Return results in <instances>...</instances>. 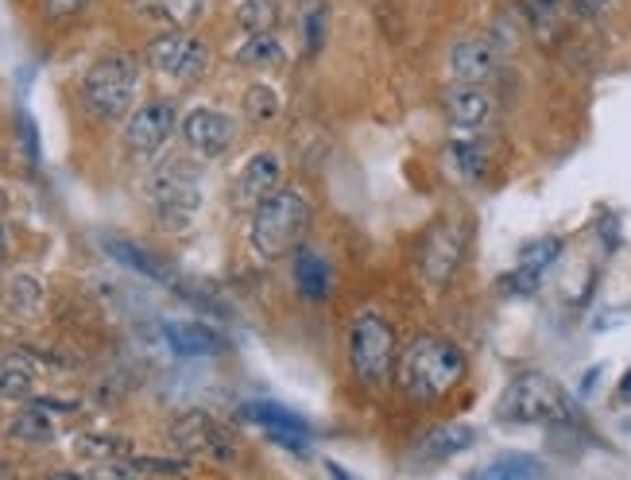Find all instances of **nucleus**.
<instances>
[{"label": "nucleus", "mask_w": 631, "mask_h": 480, "mask_svg": "<svg viewBox=\"0 0 631 480\" xmlns=\"http://www.w3.org/2000/svg\"><path fill=\"white\" fill-rule=\"evenodd\" d=\"M465 353L446 337H415L399 365V391L411 404H438L465 380Z\"/></svg>", "instance_id": "1"}, {"label": "nucleus", "mask_w": 631, "mask_h": 480, "mask_svg": "<svg viewBox=\"0 0 631 480\" xmlns=\"http://www.w3.org/2000/svg\"><path fill=\"white\" fill-rule=\"evenodd\" d=\"M500 419L511 427H558L573 419V404L562 391V384L550 380L547 372H519L508 384L500 399Z\"/></svg>", "instance_id": "2"}, {"label": "nucleus", "mask_w": 631, "mask_h": 480, "mask_svg": "<svg viewBox=\"0 0 631 480\" xmlns=\"http://www.w3.org/2000/svg\"><path fill=\"white\" fill-rule=\"evenodd\" d=\"M311 229V202L303 191H275L264 206L252 214V248L264 259H279L303 248Z\"/></svg>", "instance_id": "3"}, {"label": "nucleus", "mask_w": 631, "mask_h": 480, "mask_svg": "<svg viewBox=\"0 0 631 480\" xmlns=\"http://www.w3.org/2000/svg\"><path fill=\"white\" fill-rule=\"evenodd\" d=\"M391 360H396V329L380 314H360L349 329V365L357 380L373 391L388 388Z\"/></svg>", "instance_id": "4"}, {"label": "nucleus", "mask_w": 631, "mask_h": 480, "mask_svg": "<svg viewBox=\"0 0 631 480\" xmlns=\"http://www.w3.org/2000/svg\"><path fill=\"white\" fill-rule=\"evenodd\" d=\"M136 62L129 54H105L101 62H93L90 74L82 82V98L90 105L93 116L101 121H116L132 109V98H136Z\"/></svg>", "instance_id": "5"}, {"label": "nucleus", "mask_w": 631, "mask_h": 480, "mask_svg": "<svg viewBox=\"0 0 631 480\" xmlns=\"http://www.w3.org/2000/svg\"><path fill=\"white\" fill-rule=\"evenodd\" d=\"M147 62H152L163 78H171V82L191 85L206 74L210 51L202 39L186 35V31H167V35H155L152 43H147Z\"/></svg>", "instance_id": "6"}, {"label": "nucleus", "mask_w": 631, "mask_h": 480, "mask_svg": "<svg viewBox=\"0 0 631 480\" xmlns=\"http://www.w3.org/2000/svg\"><path fill=\"white\" fill-rule=\"evenodd\" d=\"M175 132V105L171 101H147L124 124V144L132 155H155Z\"/></svg>", "instance_id": "7"}, {"label": "nucleus", "mask_w": 631, "mask_h": 480, "mask_svg": "<svg viewBox=\"0 0 631 480\" xmlns=\"http://www.w3.org/2000/svg\"><path fill=\"white\" fill-rule=\"evenodd\" d=\"M461 256H465V225L449 217V222L434 225V233L423 244V275L434 287H446L454 279Z\"/></svg>", "instance_id": "8"}, {"label": "nucleus", "mask_w": 631, "mask_h": 480, "mask_svg": "<svg viewBox=\"0 0 631 480\" xmlns=\"http://www.w3.org/2000/svg\"><path fill=\"white\" fill-rule=\"evenodd\" d=\"M279 178H283V160L275 152H256L248 163L241 167L233 186V206L236 210H252L256 214L275 191H279Z\"/></svg>", "instance_id": "9"}, {"label": "nucleus", "mask_w": 631, "mask_h": 480, "mask_svg": "<svg viewBox=\"0 0 631 480\" xmlns=\"http://www.w3.org/2000/svg\"><path fill=\"white\" fill-rule=\"evenodd\" d=\"M171 438L183 453H206L213 461H228L233 458V442L228 435L217 427V419H210L206 411H186L175 419L171 427Z\"/></svg>", "instance_id": "10"}, {"label": "nucleus", "mask_w": 631, "mask_h": 480, "mask_svg": "<svg viewBox=\"0 0 631 480\" xmlns=\"http://www.w3.org/2000/svg\"><path fill=\"white\" fill-rule=\"evenodd\" d=\"M183 136L199 155L217 160V155H225L228 147H233L236 121L228 113H221V109H194V113H186V121H183Z\"/></svg>", "instance_id": "11"}, {"label": "nucleus", "mask_w": 631, "mask_h": 480, "mask_svg": "<svg viewBox=\"0 0 631 480\" xmlns=\"http://www.w3.org/2000/svg\"><path fill=\"white\" fill-rule=\"evenodd\" d=\"M244 419H252L267 438H275L279 446H287L291 453L311 450V427H306L295 411H287V407H279V404H248V407H244Z\"/></svg>", "instance_id": "12"}, {"label": "nucleus", "mask_w": 631, "mask_h": 480, "mask_svg": "<svg viewBox=\"0 0 631 480\" xmlns=\"http://www.w3.org/2000/svg\"><path fill=\"white\" fill-rule=\"evenodd\" d=\"M152 194L163 214H183V217H191L202 202L199 178H194V171L186 167V163H167V167L152 178Z\"/></svg>", "instance_id": "13"}, {"label": "nucleus", "mask_w": 631, "mask_h": 480, "mask_svg": "<svg viewBox=\"0 0 631 480\" xmlns=\"http://www.w3.org/2000/svg\"><path fill=\"white\" fill-rule=\"evenodd\" d=\"M496 62H500V51H496L488 39H461V43H454V51H449V70H454V78L465 85L488 82V78L496 74Z\"/></svg>", "instance_id": "14"}, {"label": "nucleus", "mask_w": 631, "mask_h": 480, "mask_svg": "<svg viewBox=\"0 0 631 480\" xmlns=\"http://www.w3.org/2000/svg\"><path fill=\"white\" fill-rule=\"evenodd\" d=\"M496 113V101L480 85H457L446 93V116L457 129H485Z\"/></svg>", "instance_id": "15"}, {"label": "nucleus", "mask_w": 631, "mask_h": 480, "mask_svg": "<svg viewBox=\"0 0 631 480\" xmlns=\"http://www.w3.org/2000/svg\"><path fill=\"white\" fill-rule=\"evenodd\" d=\"M295 287L306 303H326L329 290H334V272L314 248L295 252Z\"/></svg>", "instance_id": "16"}, {"label": "nucleus", "mask_w": 631, "mask_h": 480, "mask_svg": "<svg viewBox=\"0 0 631 480\" xmlns=\"http://www.w3.org/2000/svg\"><path fill=\"white\" fill-rule=\"evenodd\" d=\"M163 337H167V345L179 357H213V353L225 349V341L210 326H202V321H167Z\"/></svg>", "instance_id": "17"}, {"label": "nucleus", "mask_w": 631, "mask_h": 480, "mask_svg": "<svg viewBox=\"0 0 631 480\" xmlns=\"http://www.w3.org/2000/svg\"><path fill=\"white\" fill-rule=\"evenodd\" d=\"M132 4H136V12H144L147 20L171 23L175 31H183L206 16L210 0H132Z\"/></svg>", "instance_id": "18"}, {"label": "nucleus", "mask_w": 631, "mask_h": 480, "mask_svg": "<svg viewBox=\"0 0 631 480\" xmlns=\"http://www.w3.org/2000/svg\"><path fill=\"white\" fill-rule=\"evenodd\" d=\"M472 442H477V430L465 427V422H449V427H438L423 438L419 458L423 461H446V458H454V453H465Z\"/></svg>", "instance_id": "19"}, {"label": "nucleus", "mask_w": 631, "mask_h": 480, "mask_svg": "<svg viewBox=\"0 0 631 480\" xmlns=\"http://www.w3.org/2000/svg\"><path fill=\"white\" fill-rule=\"evenodd\" d=\"M101 244H105V252H109V256H113L116 264H124V267H129V272L147 275V279H155V283H171V275L160 267V259H155L152 252H144V248H140V244H132V241H124V237H105Z\"/></svg>", "instance_id": "20"}, {"label": "nucleus", "mask_w": 631, "mask_h": 480, "mask_svg": "<svg viewBox=\"0 0 631 480\" xmlns=\"http://www.w3.org/2000/svg\"><path fill=\"white\" fill-rule=\"evenodd\" d=\"M547 469H542L539 458L531 453H503V458L488 461L485 469H477L469 480H542Z\"/></svg>", "instance_id": "21"}, {"label": "nucleus", "mask_w": 631, "mask_h": 480, "mask_svg": "<svg viewBox=\"0 0 631 480\" xmlns=\"http://www.w3.org/2000/svg\"><path fill=\"white\" fill-rule=\"evenodd\" d=\"M8 435L20 438V442H54V435H59V427H54V415L47 411V407H23V411H16L12 419H8Z\"/></svg>", "instance_id": "22"}, {"label": "nucleus", "mask_w": 631, "mask_h": 480, "mask_svg": "<svg viewBox=\"0 0 631 480\" xmlns=\"http://www.w3.org/2000/svg\"><path fill=\"white\" fill-rule=\"evenodd\" d=\"M279 20H283L279 0H241V4H236V23H241L248 35H272Z\"/></svg>", "instance_id": "23"}, {"label": "nucleus", "mask_w": 631, "mask_h": 480, "mask_svg": "<svg viewBox=\"0 0 631 480\" xmlns=\"http://www.w3.org/2000/svg\"><path fill=\"white\" fill-rule=\"evenodd\" d=\"M283 59H287V51L275 35H248L236 47V62H244V67H283Z\"/></svg>", "instance_id": "24"}, {"label": "nucleus", "mask_w": 631, "mask_h": 480, "mask_svg": "<svg viewBox=\"0 0 631 480\" xmlns=\"http://www.w3.org/2000/svg\"><path fill=\"white\" fill-rule=\"evenodd\" d=\"M0 396L4 399H31L35 396V372L23 357H8L0 365Z\"/></svg>", "instance_id": "25"}, {"label": "nucleus", "mask_w": 631, "mask_h": 480, "mask_svg": "<svg viewBox=\"0 0 631 480\" xmlns=\"http://www.w3.org/2000/svg\"><path fill=\"white\" fill-rule=\"evenodd\" d=\"M562 237H542V241H531V244H523L519 248V264L516 267H523V272H531V275H547L550 267L558 264V256H562Z\"/></svg>", "instance_id": "26"}, {"label": "nucleus", "mask_w": 631, "mask_h": 480, "mask_svg": "<svg viewBox=\"0 0 631 480\" xmlns=\"http://www.w3.org/2000/svg\"><path fill=\"white\" fill-rule=\"evenodd\" d=\"M449 163H454L457 175L469 178V183L485 178V171H488V155L477 140H454V144H449Z\"/></svg>", "instance_id": "27"}, {"label": "nucleus", "mask_w": 631, "mask_h": 480, "mask_svg": "<svg viewBox=\"0 0 631 480\" xmlns=\"http://www.w3.org/2000/svg\"><path fill=\"white\" fill-rule=\"evenodd\" d=\"M74 453L90 461H116L121 453H129V442L113 435H78L74 438Z\"/></svg>", "instance_id": "28"}, {"label": "nucleus", "mask_w": 631, "mask_h": 480, "mask_svg": "<svg viewBox=\"0 0 631 480\" xmlns=\"http://www.w3.org/2000/svg\"><path fill=\"white\" fill-rule=\"evenodd\" d=\"M8 306L20 314H35L43 306V287L31 275H12V283H8Z\"/></svg>", "instance_id": "29"}, {"label": "nucleus", "mask_w": 631, "mask_h": 480, "mask_svg": "<svg viewBox=\"0 0 631 480\" xmlns=\"http://www.w3.org/2000/svg\"><path fill=\"white\" fill-rule=\"evenodd\" d=\"M244 113L252 116V121H275V113H279V98H275V90L267 82H256L248 93H244Z\"/></svg>", "instance_id": "30"}, {"label": "nucleus", "mask_w": 631, "mask_h": 480, "mask_svg": "<svg viewBox=\"0 0 631 480\" xmlns=\"http://www.w3.org/2000/svg\"><path fill=\"white\" fill-rule=\"evenodd\" d=\"M85 480H136L132 477V466L129 461H101L98 469H93Z\"/></svg>", "instance_id": "31"}, {"label": "nucleus", "mask_w": 631, "mask_h": 480, "mask_svg": "<svg viewBox=\"0 0 631 480\" xmlns=\"http://www.w3.org/2000/svg\"><path fill=\"white\" fill-rule=\"evenodd\" d=\"M90 4L93 0H47V16H51V20H70V16H78Z\"/></svg>", "instance_id": "32"}, {"label": "nucleus", "mask_w": 631, "mask_h": 480, "mask_svg": "<svg viewBox=\"0 0 631 480\" xmlns=\"http://www.w3.org/2000/svg\"><path fill=\"white\" fill-rule=\"evenodd\" d=\"M322 23H326V8L314 4V12L306 16V47H311V51L322 47Z\"/></svg>", "instance_id": "33"}, {"label": "nucleus", "mask_w": 631, "mask_h": 480, "mask_svg": "<svg viewBox=\"0 0 631 480\" xmlns=\"http://www.w3.org/2000/svg\"><path fill=\"white\" fill-rule=\"evenodd\" d=\"M570 4L578 16H601V12H609L617 0H570Z\"/></svg>", "instance_id": "34"}, {"label": "nucleus", "mask_w": 631, "mask_h": 480, "mask_svg": "<svg viewBox=\"0 0 631 480\" xmlns=\"http://www.w3.org/2000/svg\"><path fill=\"white\" fill-rule=\"evenodd\" d=\"M617 399H620V404H628V399H631V372L624 376V384H620V396Z\"/></svg>", "instance_id": "35"}, {"label": "nucleus", "mask_w": 631, "mask_h": 480, "mask_svg": "<svg viewBox=\"0 0 631 480\" xmlns=\"http://www.w3.org/2000/svg\"><path fill=\"white\" fill-rule=\"evenodd\" d=\"M329 477H334V480H353L342 466H329Z\"/></svg>", "instance_id": "36"}, {"label": "nucleus", "mask_w": 631, "mask_h": 480, "mask_svg": "<svg viewBox=\"0 0 631 480\" xmlns=\"http://www.w3.org/2000/svg\"><path fill=\"white\" fill-rule=\"evenodd\" d=\"M47 480H85V477H74V473H51Z\"/></svg>", "instance_id": "37"}, {"label": "nucleus", "mask_w": 631, "mask_h": 480, "mask_svg": "<svg viewBox=\"0 0 631 480\" xmlns=\"http://www.w3.org/2000/svg\"><path fill=\"white\" fill-rule=\"evenodd\" d=\"M8 206H12V202H8V191H4V186H0V214H4Z\"/></svg>", "instance_id": "38"}, {"label": "nucleus", "mask_w": 631, "mask_h": 480, "mask_svg": "<svg viewBox=\"0 0 631 480\" xmlns=\"http://www.w3.org/2000/svg\"><path fill=\"white\" fill-rule=\"evenodd\" d=\"M4 252H8V237H4V229H0V259H4Z\"/></svg>", "instance_id": "39"}]
</instances>
